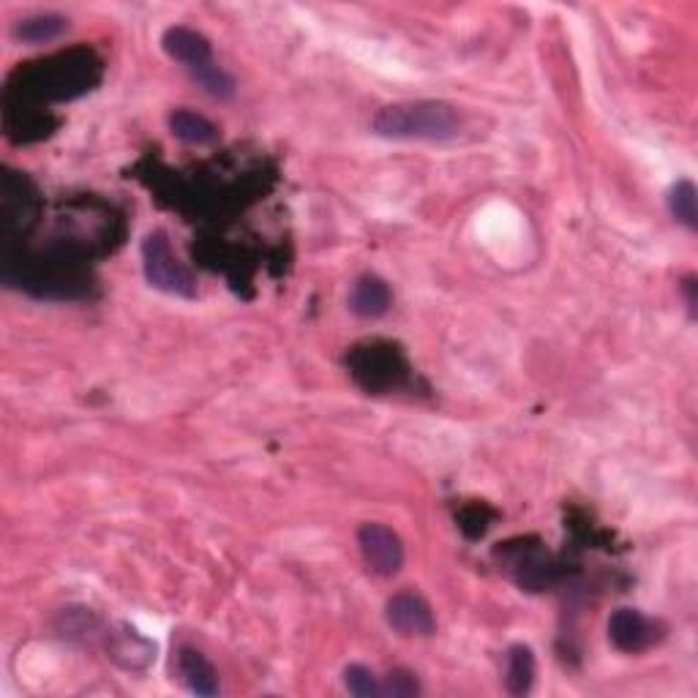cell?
<instances>
[{
	"label": "cell",
	"instance_id": "7a4b0ae2",
	"mask_svg": "<svg viewBox=\"0 0 698 698\" xmlns=\"http://www.w3.org/2000/svg\"><path fill=\"white\" fill-rule=\"evenodd\" d=\"M350 374L368 393H385L407 379V357L390 342H366L352 347L347 357Z\"/></svg>",
	"mask_w": 698,
	"mask_h": 698
},
{
	"label": "cell",
	"instance_id": "52a82bcc",
	"mask_svg": "<svg viewBox=\"0 0 698 698\" xmlns=\"http://www.w3.org/2000/svg\"><path fill=\"white\" fill-rule=\"evenodd\" d=\"M162 46L173 61L184 63L191 74L202 72L205 66H210L213 61V46L210 41L202 37V33L195 31V28L186 25H173L164 31Z\"/></svg>",
	"mask_w": 698,
	"mask_h": 698
},
{
	"label": "cell",
	"instance_id": "9a60e30c",
	"mask_svg": "<svg viewBox=\"0 0 698 698\" xmlns=\"http://www.w3.org/2000/svg\"><path fill=\"white\" fill-rule=\"evenodd\" d=\"M383 696L388 698H413L420 696V683L409 668H393L383 683Z\"/></svg>",
	"mask_w": 698,
	"mask_h": 698
},
{
	"label": "cell",
	"instance_id": "277c9868",
	"mask_svg": "<svg viewBox=\"0 0 698 698\" xmlns=\"http://www.w3.org/2000/svg\"><path fill=\"white\" fill-rule=\"evenodd\" d=\"M663 631L666 627L658 619H649L638 608H617L612 619H608V638H612V644L619 653L627 655L647 653L649 647H655L666 636Z\"/></svg>",
	"mask_w": 698,
	"mask_h": 698
},
{
	"label": "cell",
	"instance_id": "8992f818",
	"mask_svg": "<svg viewBox=\"0 0 698 698\" xmlns=\"http://www.w3.org/2000/svg\"><path fill=\"white\" fill-rule=\"evenodd\" d=\"M388 625L402 636H431L437 631L431 606L418 592H396L385 606Z\"/></svg>",
	"mask_w": 698,
	"mask_h": 698
},
{
	"label": "cell",
	"instance_id": "ba28073f",
	"mask_svg": "<svg viewBox=\"0 0 698 698\" xmlns=\"http://www.w3.org/2000/svg\"><path fill=\"white\" fill-rule=\"evenodd\" d=\"M175 663H178L180 683H184L191 694L205 698L219 694V674H216V668L210 666V660L205 658L199 649L180 647Z\"/></svg>",
	"mask_w": 698,
	"mask_h": 698
},
{
	"label": "cell",
	"instance_id": "8fae6325",
	"mask_svg": "<svg viewBox=\"0 0 698 698\" xmlns=\"http://www.w3.org/2000/svg\"><path fill=\"white\" fill-rule=\"evenodd\" d=\"M69 28V20L61 14H33L25 17L14 25V39L22 44H46V41H55L63 37Z\"/></svg>",
	"mask_w": 698,
	"mask_h": 698
},
{
	"label": "cell",
	"instance_id": "6da1fadb",
	"mask_svg": "<svg viewBox=\"0 0 698 698\" xmlns=\"http://www.w3.org/2000/svg\"><path fill=\"white\" fill-rule=\"evenodd\" d=\"M372 128L385 139H424V143H445L459 137L461 113L459 107L437 98L420 102H396L374 115Z\"/></svg>",
	"mask_w": 698,
	"mask_h": 698
},
{
	"label": "cell",
	"instance_id": "7c38bea8",
	"mask_svg": "<svg viewBox=\"0 0 698 698\" xmlns=\"http://www.w3.org/2000/svg\"><path fill=\"white\" fill-rule=\"evenodd\" d=\"M169 128H173L175 137L189 145H210L219 139V128L208 117L191 113V110H175L169 115Z\"/></svg>",
	"mask_w": 698,
	"mask_h": 698
},
{
	"label": "cell",
	"instance_id": "2e32d148",
	"mask_svg": "<svg viewBox=\"0 0 698 698\" xmlns=\"http://www.w3.org/2000/svg\"><path fill=\"white\" fill-rule=\"evenodd\" d=\"M698 284H696V279L694 275H688V279L683 281V295H685V303H688V311H690V316H696V311H698Z\"/></svg>",
	"mask_w": 698,
	"mask_h": 698
},
{
	"label": "cell",
	"instance_id": "5bb4252c",
	"mask_svg": "<svg viewBox=\"0 0 698 698\" xmlns=\"http://www.w3.org/2000/svg\"><path fill=\"white\" fill-rule=\"evenodd\" d=\"M344 688L357 698L383 696V683H379L377 674L368 666H363V663H352V666L344 668Z\"/></svg>",
	"mask_w": 698,
	"mask_h": 698
},
{
	"label": "cell",
	"instance_id": "4fadbf2b",
	"mask_svg": "<svg viewBox=\"0 0 698 698\" xmlns=\"http://www.w3.org/2000/svg\"><path fill=\"white\" fill-rule=\"evenodd\" d=\"M668 208L679 225L688 227L690 232L698 230V191L694 180H677L668 191Z\"/></svg>",
	"mask_w": 698,
	"mask_h": 698
},
{
	"label": "cell",
	"instance_id": "9c48e42d",
	"mask_svg": "<svg viewBox=\"0 0 698 698\" xmlns=\"http://www.w3.org/2000/svg\"><path fill=\"white\" fill-rule=\"evenodd\" d=\"M390 287L388 281L379 279V275L366 273L352 284L350 290V309L352 314L363 316V320H377L385 311L390 309Z\"/></svg>",
	"mask_w": 698,
	"mask_h": 698
},
{
	"label": "cell",
	"instance_id": "5b68a950",
	"mask_svg": "<svg viewBox=\"0 0 698 698\" xmlns=\"http://www.w3.org/2000/svg\"><path fill=\"white\" fill-rule=\"evenodd\" d=\"M357 545L363 551V560H366L368 571L377 573V576H396L404 565V545L402 538L390 530V527L377 524H363L357 530Z\"/></svg>",
	"mask_w": 698,
	"mask_h": 698
},
{
	"label": "cell",
	"instance_id": "3957f363",
	"mask_svg": "<svg viewBox=\"0 0 698 698\" xmlns=\"http://www.w3.org/2000/svg\"><path fill=\"white\" fill-rule=\"evenodd\" d=\"M143 271L148 284L158 292L178 298H197V279L189 268L175 257L167 235L154 230L143 240Z\"/></svg>",
	"mask_w": 698,
	"mask_h": 698
},
{
	"label": "cell",
	"instance_id": "30bf717a",
	"mask_svg": "<svg viewBox=\"0 0 698 698\" xmlns=\"http://www.w3.org/2000/svg\"><path fill=\"white\" fill-rule=\"evenodd\" d=\"M504 685H508L510 696H527L535 685V653L527 644H513L508 649Z\"/></svg>",
	"mask_w": 698,
	"mask_h": 698
}]
</instances>
